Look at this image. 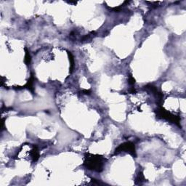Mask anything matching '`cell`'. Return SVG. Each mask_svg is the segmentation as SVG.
<instances>
[{
  "label": "cell",
  "mask_w": 186,
  "mask_h": 186,
  "mask_svg": "<svg viewBox=\"0 0 186 186\" xmlns=\"http://www.w3.org/2000/svg\"><path fill=\"white\" fill-rule=\"evenodd\" d=\"M106 159L100 155H93L90 153H85L84 166L87 169L101 172L104 168Z\"/></svg>",
  "instance_id": "6da1fadb"
},
{
  "label": "cell",
  "mask_w": 186,
  "mask_h": 186,
  "mask_svg": "<svg viewBox=\"0 0 186 186\" xmlns=\"http://www.w3.org/2000/svg\"><path fill=\"white\" fill-rule=\"evenodd\" d=\"M155 112H156V116H157V117L159 119H166V120L171 122L172 123L175 124L176 125L179 126V127H181V125H180V116L171 114L169 111L164 109V108L161 107V106H159L157 109L155 111Z\"/></svg>",
  "instance_id": "7a4b0ae2"
},
{
  "label": "cell",
  "mask_w": 186,
  "mask_h": 186,
  "mask_svg": "<svg viewBox=\"0 0 186 186\" xmlns=\"http://www.w3.org/2000/svg\"><path fill=\"white\" fill-rule=\"evenodd\" d=\"M122 152L128 153L129 154H130L131 156L135 158L137 156L136 151H135V146L131 142H126V143L119 145L117 148L115 149L114 155H118V154L121 153Z\"/></svg>",
  "instance_id": "3957f363"
},
{
  "label": "cell",
  "mask_w": 186,
  "mask_h": 186,
  "mask_svg": "<svg viewBox=\"0 0 186 186\" xmlns=\"http://www.w3.org/2000/svg\"><path fill=\"white\" fill-rule=\"evenodd\" d=\"M144 88L147 90H149L151 92L153 93V95L155 96V98L158 100V102L159 103H162L163 102V98H164V95L163 93L161 92L159 90L157 89V87H156L155 86L152 84H147L144 87Z\"/></svg>",
  "instance_id": "277c9868"
},
{
  "label": "cell",
  "mask_w": 186,
  "mask_h": 186,
  "mask_svg": "<svg viewBox=\"0 0 186 186\" xmlns=\"http://www.w3.org/2000/svg\"><path fill=\"white\" fill-rule=\"evenodd\" d=\"M34 74H31V76L29 78V81L27 82L26 85H24L23 88H27L28 90H30L32 94H34Z\"/></svg>",
  "instance_id": "5b68a950"
},
{
  "label": "cell",
  "mask_w": 186,
  "mask_h": 186,
  "mask_svg": "<svg viewBox=\"0 0 186 186\" xmlns=\"http://www.w3.org/2000/svg\"><path fill=\"white\" fill-rule=\"evenodd\" d=\"M30 155L31 156L33 162L37 161L39 160V156H40V155H39V151L38 147H37V145H35L33 146L32 150H31L30 152Z\"/></svg>",
  "instance_id": "8992f818"
},
{
  "label": "cell",
  "mask_w": 186,
  "mask_h": 186,
  "mask_svg": "<svg viewBox=\"0 0 186 186\" xmlns=\"http://www.w3.org/2000/svg\"><path fill=\"white\" fill-rule=\"evenodd\" d=\"M68 55L69 61H70V73H72L74 68V58L71 52L68 51Z\"/></svg>",
  "instance_id": "52a82bcc"
},
{
  "label": "cell",
  "mask_w": 186,
  "mask_h": 186,
  "mask_svg": "<svg viewBox=\"0 0 186 186\" xmlns=\"http://www.w3.org/2000/svg\"><path fill=\"white\" fill-rule=\"evenodd\" d=\"M144 181H145L144 175H143V173L142 172H140L139 173H138V177H137L136 179H135V183H136V184H140V183H143V182Z\"/></svg>",
  "instance_id": "ba28073f"
},
{
  "label": "cell",
  "mask_w": 186,
  "mask_h": 186,
  "mask_svg": "<svg viewBox=\"0 0 186 186\" xmlns=\"http://www.w3.org/2000/svg\"><path fill=\"white\" fill-rule=\"evenodd\" d=\"M25 52H26V53H25L24 62L26 65L29 66V65H30L31 61V58L30 53H29V50H28L26 48H25Z\"/></svg>",
  "instance_id": "9c48e42d"
},
{
  "label": "cell",
  "mask_w": 186,
  "mask_h": 186,
  "mask_svg": "<svg viewBox=\"0 0 186 186\" xmlns=\"http://www.w3.org/2000/svg\"><path fill=\"white\" fill-rule=\"evenodd\" d=\"M128 82H129V84L131 85L132 87H134V84H135V78H134L133 76H132V74H129V76H128Z\"/></svg>",
  "instance_id": "30bf717a"
},
{
  "label": "cell",
  "mask_w": 186,
  "mask_h": 186,
  "mask_svg": "<svg viewBox=\"0 0 186 186\" xmlns=\"http://www.w3.org/2000/svg\"><path fill=\"white\" fill-rule=\"evenodd\" d=\"M82 94H84V95H90L91 94V90H84L82 91Z\"/></svg>",
  "instance_id": "8fae6325"
},
{
  "label": "cell",
  "mask_w": 186,
  "mask_h": 186,
  "mask_svg": "<svg viewBox=\"0 0 186 186\" xmlns=\"http://www.w3.org/2000/svg\"><path fill=\"white\" fill-rule=\"evenodd\" d=\"M70 4H76V2H68Z\"/></svg>",
  "instance_id": "7c38bea8"
}]
</instances>
